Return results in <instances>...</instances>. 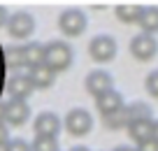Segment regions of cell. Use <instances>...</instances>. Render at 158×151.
I'll list each match as a JSON object with an SVG mask.
<instances>
[{"label": "cell", "mask_w": 158, "mask_h": 151, "mask_svg": "<svg viewBox=\"0 0 158 151\" xmlns=\"http://www.w3.org/2000/svg\"><path fill=\"white\" fill-rule=\"evenodd\" d=\"M74 51L68 42L63 40H54V42L44 44V65H49L54 72H63L72 65Z\"/></svg>", "instance_id": "6da1fadb"}, {"label": "cell", "mask_w": 158, "mask_h": 151, "mask_svg": "<svg viewBox=\"0 0 158 151\" xmlns=\"http://www.w3.org/2000/svg\"><path fill=\"white\" fill-rule=\"evenodd\" d=\"M58 28L65 37H79L86 30V14L81 10H77V7H70V10L60 12Z\"/></svg>", "instance_id": "7a4b0ae2"}, {"label": "cell", "mask_w": 158, "mask_h": 151, "mask_svg": "<svg viewBox=\"0 0 158 151\" xmlns=\"http://www.w3.org/2000/svg\"><path fill=\"white\" fill-rule=\"evenodd\" d=\"M91 128H93V116H91V112H86V109H81V107H74V109H70V112L65 114V130H68L70 135L84 137V135L91 132Z\"/></svg>", "instance_id": "3957f363"}, {"label": "cell", "mask_w": 158, "mask_h": 151, "mask_svg": "<svg viewBox=\"0 0 158 151\" xmlns=\"http://www.w3.org/2000/svg\"><path fill=\"white\" fill-rule=\"evenodd\" d=\"M89 54L98 63H109L116 56V40L112 35H95L89 42Z\"/></svg>", "instance_id": "277c9868"}, {"label": "cell", "mask_w": 158, "mask_h": 151, "mask_svg": "<svg viewBox=\"0 0 158 151\" xmlns=\"http://www.w3.org/2000/svg\"><path fill=\"white\" fill-rule=\"evenodd\" d=\"M130 54H133L135 61H142V63L151 61L153 56L158 54V42H156V37H153V35H147V33L135 35V37L130 40Z\"/></svg>", "instance_id": "5b68a950"}, {"label": "cell", "mask_w": 158, "mask_h": 151, "mask_svg": "<svg viewBox=\"0 0 158 151\" xmlns=\"http://www.w3.org/2000/svg\"><path fill=\"white\" fill-rule=\"evenodd\" d=\"M0 119L7 126H23L30 119V107L26 100H7L0 109Z\"/></svg>", "instance_id": "8992f818"}, {"label": "cell", "mask_w": 158, "mask_h": 151, "mask_svg": "<svg viewBox=\"0 0 158 151\" xmlns=\"http://www.w3.org/2000/svg\"><path fill=\"white\" fill-rule=\"evenodd\" d=\"M35 30V19L28 12H14V14L7 19V33L16 40H26L30 37Z\"/></svg>", "instance_id": "52a82bcc"}, {"label": "cell", "mask_w": 158, "mask_h": 151, "mask_svg": "<svg viewBox=\"0 0 158 151\" xmlns=\"http://www.w3.org/2000/svg\"><path fill=\"white\" fill-rule=\"evenodd\" d=\"M86 91L98 100L100 95L114 91V79L107 70H93V72L86 74Z\"/></svg>", "instance_id": "ba28073f"}, {"label": "cell", "mask_w": 158, "mask_h": 151, "mask_svg": "<svg viewBox=\"0 0 158 151\" xmlns=\"http://www.w3.org/2000/svg\"><path fill=\"white\" fill-rule=\"evenodd\" d=\"M35 135L37 137H56L60 132V119L54 112H42L35 116Z\"/></svg>", "instance_id": "9c48e42d"}, {"label": "cell", "mask_w": 158, "mask_h": 151, "mask_svg": "<svg viewBox=\"0 0 158 151\" xmlns=\"http://www.w3.org/2000/svg\"><path fill=\"white\" fill-rule=\"evenodd\" d=\"M33 91L35 86L28 79V74H12L7 79V93L12 95V100H26Z\"/></svg>", "instance_id": "30bf717a"}, {"label": "cell", "mask_w": 158, "mask_h": 151, "mask_svg": "<svg viewBox=\"0 0 158 151\" xmlns=\"http://www.w3.org/2000/svg\"><path fill=\"white\" fill-rule=\"evenodd\" d=\"M95 105H98V112L102 114V116H112V114L121 112V109L126 107L123 95L118 91H109V93H105V95H100L98 100H95Z\"/></svg>", "instance_id": "8fae6325"}, {"label": "cell", "mask_w": 158, "mask_h": 151, "mask_svg": "<svg viewBox=\"0 0 158 151\" xmlns=\"http://www.w3.org/2000/svg\"><path fill=\"white\" fill-rule=\"evenodd\" d=\"M28 79L33 82L35 88H49V86H54V82H56V72L49 65L42 63V65H35V68L28 70Z\"/></svg>", "instance_id": "7c38bea8"}, {"label": "cell", "mask_w": 158, "mask_h": 151, "mask_svg": "<svg viewBox=\"0 0 158 151\" xmlns=\"http://www.w3.org/2000/svg\"><path fill=\"white\" fill-rule=\"evenodd\" d=\"M23 63L26 68H35V65H42L44 63V44L40 42H28L23 44Z\"/></svg>", "instance_id": "4fadbf2b"}, {"label": "cell", "mask_w": 158, "mask_h": 151, "mask_svg": "<svg viewBox=\"0 0 158 151\" xmlns=\"http://www.w3.org/2000/svg\"><path fill=\"white\" fill-rule=\"evenodd\" d=\"M144 12V5H135V2H121L116 5V19L123 23H137L139 16Z\"/></svg>", "instance_id": "5bb4252c"}, {"label": "cell", "mask_w": 158, "mask_h": 151, "mask_svg": "<svg viewBox=\"0 0 158 151\" xmlns=\"http://www.w3.org/2000/svg\"><path fill=\"white\" fill-rule=\"evenodd\" d=\"M137 26L142 28V33L156 35V33H158V7H156V5L144 7L142 16H139V21H137Z\"/></svg>", "instance_id": "9a60e30c"}, {"label": "cell", "mask_w": 158, "mask_h": 151, "mask_svg": "<svg viewBox=\"0 0 158 151\" xmlns=\"http://www.w3.org/2000/svg\"><path fill=\"white\" fill-rule=\"evenodd\" d=\"M151 128H153V119H144V121H135L128 126V135L133 137L135 142H144L151 137Z\"/></svg>", "instance_id": "2e32d148"}, {"label": "cell", "mask_w": 158, "mask_h": 151, "mask_svg": "<svg viewBox=\"0 0 158 151\" xmlns=\"http://www.w3.org/2000/svg\"><path fill=\"white\" fill-rule=\"evenodd\" d=\"M126 114H128V126L135 121H144V119H153L151 116V107L144 103H133L126 107Z\"/></svg>", "instance_id": "e0dca14e"}, {"label": "cell", "mask_w": 158, "mask_h": 151, "mask_svg": "<svg viewBox=\"0 0 158 151\" xmlns=\"http://www.w3.org/2000/svg\"><path fill=\"white\" fill-rule=\"evenodd\" d=\"M5 63L7 68L16 70V68H23V47H7L5 49Z\"/></svg>", "instance_id": "ac0fdd59"}, {"label": "cell", "mask_w": 158, "mask_h": 151, "mask_svg": "<svg viewBox=\"0 0 158 151\" xmlns=\"http://www.w3.org/2000/svg\"><path fill=\"white\" fill-rule=\"evenodd\" d=\"M105 126L112 128V130H118V128H128V114H126V107L121 112L112 114V116H105Z\"/></svg>", "instance_id": "d6986e66"}, {"label": "cell", "mask_w": 158, "mask_h": 151, "mask_svg": "<svg viewBox=\"0 0 158 151\" xmlns=\"http://www.w3.org/2000/svg\"><path fill=\"white\" fill-rule=\"evenodd\" d=\"M30 149L33 151H58V140L56 137H35Z\"/></svg>", "instance_id": "ffe728a7"}, {"label": "cell", "mask_w": 158, "mask_h": 151, "mask_svg": "<svg viewBox=\"0 0 158 151\" xmlns=\"http://www.w3.org/2000/svg\"><path fill=\"white\" fill-rule=\"evenodd\" d=\"M144 88L151 98H158V70H151L144 79Z\"/></svg>", "instance_id": "44dd1931"}, {"label": "cell", "mask_w": 158, "mask_h": 151, "mask_svg": "<svg viewBox=\"0 0 158 151\" xmlns=\"http://www.w3.org/2000/svg\"><path fill=\"white\" fill-rule=\"evenodd\" d=\"M2 151H33V149H30V144L26 140H19V137H16V140L7 142V144L2 146Z\"/></svg>", "instance_id": "7402d4cb"}, {"label": "cell", "mask_w": 158, "mask_h": 151, "mask_svg": "<svg viewBox=\"0 0 158 151\" xmlns=\"http://www.w3.org/2000/svg\"><path fill=\"white\" fill-rule=\"evenodd\" d=\"M135 151H158V142L156 140H144V142H139L137 146H135Z\"/></svg>", "instance_id": "603a6c76"}, {"label": "cell", "mask_w": 158, "mask_h": 151, "mask_svg": "<svg viewBox=\"0 0 158 151\" xmlns=\"http://www.w3.org/2000/svg\"><path fill=\"white\" fill-rule=\"evenodd\" d=\"M7 142H10V130H7V123L0 119V149H2Z\"/></svg>", "instance_id": "cb8c5ba5"}, {"label": "cell", "mask_w": 158, "mask_h": 151, "mask_svg": "<svg viewBox=\"0 0 158 151\" xmlns=\"http://www.w3.org/2000/svg\"><path fill=\"white\" fill-rule=\"evenodd\" d=\"M7 19H10V16H7V10L0 7V26H7Z\"/></svg>", "instance_id": "d4e9b609"}, {"label": "cell", "mask_w": 158, "mask_h": 151, "mask_svg": "<svg viewBox=\"0 0 158 151\" xmlns=\"http://www.w3.org/2000/svg\"><path fill=\"white\" fill-rule=\"evenodd\" d=\"M151 140H156V142H158V119L153 121V128H151Z\"/></svg>", "instance_id": "484cf974"}, {"label": "cell", "mask_w": 158, "mask_h": 151, "mask_svg": "<svg viewBox=\"0 0 158 151\" xmlns=\"http://www.w3.org/2000/svg\"><path fill=\"white\" fill-rule=\"evenodd\" d=\"M114 151H135V149H130V146H116Z\"/></svg>", "instance_id": "4316f807"}, {"label": "cell", "mask_w": 158, "mask_h": 151, "mask_svg": "<svg viewBox=\"0 0 158 151\" xmlns=\"http://www.w3.org/2000/svg\"><path fill=\"white\" fill-rule=\"evenodd\" d=\"M70 151H89L86 146H74V149H70Z\"/></svg>", "instance_id": "83f0119b"}]
</instances>
